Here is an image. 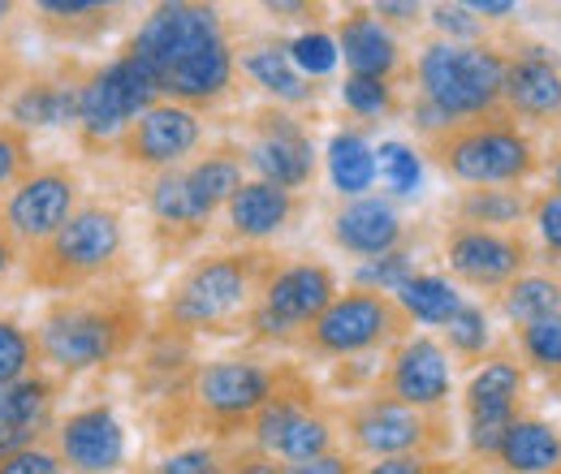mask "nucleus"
Listing matches in <instances>:
<instances>
[{
    "mask_svg": "<svg viewBox=\"0 0 561 474\" xmlns=\"http://www.w3.org/2000/svg\"><path fill=\"white\" fill-rule=\"evenodd\" d=\"M242 164L255 169V182H268V186L298 195L316 177V142L298 117H289L285 108L273 104V108H260L251 117Z\"/></svg>",
    "mask_w": 561,
    "mask_h": 474,
    "instance_id": "13",
    "label": "nucleus"
},
{
    "mask_svg": "<svg viewBox=\"0 0 561 474\" xmlns=\"http://www.w3.org/2000/svg\"><path fill=\"white\" fill-rule=\"evenodd\" d=\"M342 431L351 440L354 458H436L449 444L445 414L411 409L389 397H358L342 414Z\"/></svg>",
    "mask_w": 561,
    "mask_h": 474,
    "instance_id": "8",
    "label": "nucleus"
},
{
    "mask_svg": "<svg viewBox=\"0 0 561 474\" xmlns=\"http://www.w3.org/2000/svg\"><path fill=\"white\" fill-rule=\"evenodd\" d=\"M553 195H561V155L553 160Z\"/></svg>",
    "mask_w": 561,
    "mask_h": 474,
    "instance_id": "57",
    "label": "nucleus"
},
{
    "mask_svg": "<svg viewBox=\"0 0 561 474\" xmlns=\"http://www.w3.org/2000/svg\"><path fill=\"white\" fill-rule=\"evenodd\" d=\"M204 142V122L199 113L182 108V104H156L147 108L139 122L126 126V135L117 138V155L130 164V169H142V173H169V169H182V160Z\"/></svg>",
    "mask_w": 561,
    "mask_h": 474,
    "instance_id": "17",
    "label": "nucleus"
},
{
    "mask_svg": "<svg viewBox=\"0 0 561 474\" xmlns=\"http://www.w3.org/2000/svg\"><path fill=\"white\" fill-rule=\"evenodd\" d=\"M358 471H363V462H358L354 453H342V449H333V453H324V458H311V462L285 466V474H358Z\"/></svg>",
    "mask_w": 561,
    "mask_h": 474,
    "instance_id": "49",
    "label": "nucleus"
},
{
    "mask_svg": "<svg viewBox=\"0 0 561 474\" xmlns=\"http://www.w3.org/2000/svg\"><path fill=\"white\" fill-rule=\"evenodd\" d=\"M151 474H229V449L225 444H186V449H173Z\"/></svg>",
    "mask_w": 561,
    "mask_h": 474,
    "instance_id": "44",
    "label": "nucleus"
},
{
    "mask_svg": "<svg viewBox=\"0 0 561 474\" xmlns=\"http://www.w3.org/2000/svg\"><path fill=\"white\" fill-rule=\"evenodd\" d=\"M527 238L514 229H480L454 224L445 233V264L471 289H505L514 276L527 271Z\"/></svg>",
    "mask_w": 561,
    "mask_h": 474,
    "instance_id": "16",
    "label": "nucleus"
},
{
    "mask_svg": "<svg viewBox=\"0 0 561 474\" xmlns=\"http://www.w3.org/2000/svg\"><path fill=\"white\" fill-rule=\"evenodd\" d=\"M0 474H66V466H61L53 440H44V444H35V449H22V453L4 458V462H0Z\"/></svg>",
    "mask_w": 561,
    "mask_h": 474,
    "instance_id": "46",
    "label": "nucleus"
},
{
    "mask_svg": "<svg viewBox=\"0 0 561 474\" xmlns=\"http://www.w3.org/2000/svg\"><path fill=\"white\" fill-rule=\"evenodd\" d=\"M449 393H454L449 349L427 333H415V337L407 333L398 340L389 362H385V375L376 380V397L402 402L411 409H427V414H440Z\"/></svg>",
    "mask_w": 561,
    "mask_h": 474,
    "instance_id": "15",
    "label": "nucleus"
},
{
    "mask_svg": "<svg viewBox=\"0 0 561 474\" xmlns=\"http://www.w3.org/2000/svg\"><path fill=\"white\" fill-rule=\"evenodd\" d=\"M342 104L351 108L354 117H389L398 108V95H393V82H385V78H354V73H346Z\"/></svg>",
    "mask_w": 561,
    "mask_h": 474,
    "instance_id": "43",
    "label": "nucleus"
},
{
    "mask_svg": "<svg viewBox=\"0 0 561 474\" xmlns=\"http://www.w3.org/2000/svg\"><path fill=\"white\" fill-rule=\"evenodd\" d=\"M531 211H536V233H540L545 251L561 259V195L549 190L545 199H536V204H531Z\"/></svg>",
    "mask_w": 561,
    "mask_h": 474,
    "instance_id": "48",
    "label": "nucleus"
},
{
    "mask_svg": "<svg viewBox=\"0 0 561 474\" xmlns=\"http://www.w3.org/2000/svg\"><path fill=\"white\" fill-rule=\"evenodd\" d=\"M229 474H285L273 453H260V449H242V453H229Z\"/></svg>",
    "mask_w": 561,
    "mask_h": 474,
    "instance_id": "50",
    "label": "nucleus"
},
{
    "mask_svg": "<svg viewBox=\"0 0 561 474\" xmlns=\"http://www.w3.org/2000/svg\"><path fill=\"white\" fill-rule=\"evenodd\" d=\"M298 211V195L280 190V186H268V182H242L238 195L225 204V216H229V238L242 242V246H255V242H268L277 238L280 229L294 220Z\"/></svg>",
    "mask_w": 561,
    "mask_h": 474,
    "instance_id": "25",
    "label": "nucleus"
},
{
    "mask_svg": "<svg viewBox=\"0 0 561 474\" xmlns=\"http://www.w3.org/2000/svg\"><path fill=\"white\" fill-rule=\"evenodd\" d=\"M142 333H147L142 298L130 285L104 280L66 298H53L31 337H35L39 367L53 371L57 380H73L126 358L142 340Z\"/></svg>",
    "mask_w": 561,
    "mask_h": 474,
    "instance_id": "1",
    "label": "nucleus"
},
{
    "mask_svg": "<svg viewBox=\"0 0 561 474\" xmlns=\"http://www.w3.org/2000/svg\"><path fill=\"white\" fill-rule=\"evenodd\" d=\"M61 384L66 380H57L53 371L35 367L31 375H22L9 389H0V462L22 453V449H35V444L53 440Z\"/></svg>",
    "mask_w": 561,
    "mask_h": 474,
    "instance_id": "19",
    "label": "nucleus"
},
{
    "mask_svg": "<svg viewBox=\"0 0 561 474\" xmlns=\"http://www.w3.org/2000/svg\"><path fill=\"white\" fill-rule=\"evenodd\" d=\"M423 155L454 182L471 186V190H489V186H523L536 169V142L518 130V122L496 108L471 122H454L445 130L423 138Z\"/></svg>",
    "mask_w": 561,
    "mask_h": 474,
    "instance_id": "4",
    "label": "nucleus"
},
{
    "mask_svg": "<svg viewBox=\"0 0 561 474\" xmlns=\"http://www.w3.org/2000/svg\"><path fill=\"white\" fill-rule=\"evenodd\" d=\"M285 48H289L294 69H298L307 82H311V78H324V73L337 69V39H333L329 31H302V35L289 39Z\"/></svg>",
    "mask_w": 561,
    "mask_h": 474,
    "instance_id": "42",
    "label": "nucleus"
},
{
    "mask_svg": "<svg viewBox=\"0 0 561 474\" xmlns=\"http://www.w3.org/2000/svg\"><path fill=\"white\" fill-rule=\"evenodd\" d=\"M337 61H346L354 78H385L393 82V73L402 66V48L393 39V31L371 13V9H351L337 22Z\"/></svg>",
    "mask_w": 561,
    "mask_h": 474,
    "instance_id": "23",
    "label": "nucleus"
},
{
    "mask_svg": "<svg viewBox=\"0 0 561 474\" xmlns=\"http://www.w3.org/2000/svg\"><path fill=\"white\" fill-rule=\"evenodd\" d=\"M337 271L329 264H316V259H298V264H277V271L268 276L260 302L251 307L247 315V328L260 340H289L302 337L307 324L320 320V311L337 298Z\"/></svg>",
    "mask_w": 561,
    "mask_h": 474,
    "instance_id": "10",
    "label": "nucleus"
},
{
    "mask_svg": "<svg viewBox=\"0 0 561 474\" xmlns=\"http://www.w3.org/2000/svg\"><path fill=\"white\" fill-rule=\"evenodd\" d=\"M233 73H238V53H233L229 39H220V44H211L204 53L186 57L182 66H173L169 73H160V100L199 113V108H211V104H220L229 95Z\"/></svg>",
    "mask_w": 561,
    "mask_h": 474,
    "instance_id": "21",
    "label": "nucleus"
},
{
    "mask_svg": "<svg viewBox=\"0 0 561 474\" xmlns=\"http://www.w3.org/2000/svg\"><path fill=\"white\" fill-rule=\"evenodd\" d=\"M329 233L346 255L385 259V255H393L402 246V216L393 211V204L363 195V199H351V204H342L333 211Z\"/></svg>",
    "mask_w": 561,
    "mask_h": 474,
    "instance_id": "22",
    "label": "nucleus"
},
{
    "mask_svg": "<svg viewBox=\"0 0 561 474\" xmlns=\"http://www.w3.org/2000/svg\"><path fill=\"white\" fill-rule=\"evenodd\" d=\"M496 302H501V315L514 328L536 324V320H549V315L561 311V280L558 276H545V271H523V276H514L496 293Z\"/></svg>",
    "mask_w": 561,
    "mask_h": 474,
    "instance_id": "31",
    "label": "nucleus"
},
{
    "mask_svg": "<svg viewBox=\"0 0 561 474\" xmlns=\"http://www.w3.org/2000/svg\"><path fill=\"white\" fill-rule=\"evenodd\" d=\"M18 268H22V246L0 229V285H4Z\"/></svg>",
    "mask_w": 561,
    "mask_h": 474,
    "instance_id": "53",
    "label": "nucleus"
},
{
    "mask_svg": "<svg viewBox=\"0 0 561 474\" xmlns=\"http://www.w3.org/2000/svg\"><path fill=\"white\" fill-rule=\"evenodd\" d=\"M454 211H458V224L510 229V224H518L531 211V199L518 186H489V190H467Z\"/></svg>",
    "mask_w": 561,
    "mask_h": 474,
    "instance_id": "35",
    "label": "nucleus"
},
{
    "mask_svg": "<svg viewBox=\"0 0 561 474\" xmlns=\"http://www.w3.org/2000/svg\"><path fill=\"white\" fill-rule=\"evenodd\" d=\"M371 13L385 22V18H393V22H420V4H393V0H380V4H371Z\"/></svg>",
    "mask_w": 561,
    "mask_h": 474,
    "instance_id": "54",
    "label": "nucleus"
},
{
    "mask_svg": "<svg viewBox=\"0 0 561 474\" xmlns=\"http://www.w3.org/2000/svg\"><path fill=\"white\" fill-rule=\"evenodd\" d=\"M393 302L407 311V320L440 324V328H445V324L458 315V307H462L458 289H454L445 276H432V271H415V276L393 293Z\"/></svg>",
    "mask_w": 561,
    "mask_h": 474,
    "instance_id": "32",
    "label": "nucleus"
},
{
    "mask_svg": "<svg viewBox=\"0 0 561 474\" xmlns=\"http://www.w3.org/2000/svg\"><path fill=\"white\" fill-rule=\"evenodd\" d=\"M22 78H26V73H22V61H18V53L0 44V104H9V95L18 91V82H22Z\"/></svg>",
    "mask_w": 561,
    "mask_h": 474,
    "instance_id": "52",
    "label": "nucleus"
},
{
    "mask_svg": "<svg viewBox=\"0 0 561 474\" xmlns=\"http://www.w3.org/2000/svg\"><path fill=\"white\" fill-rule=\"evenodd\" d=\"M432 22L449 35V44H480V22H476V13L467 4H436Z\"/></svg>",
    "mask_w": 561,
    "mask_h": 474,
    "instance_id": "47",
    "label": "nucleus"
},
{
    "mask_svg": "<svg viewBox=\"0 0 561 474\" xmlns=\"http://www.w3.org/2000/svg\"><path fill=\"white\" fill-rule=\"evenodd\" d=\"M329 177L346 199H363L376 186V147L363 135H337L329 142Z\"/></svg>",
    "mask_w": 561,
    "mask_h": 474,
    "instance_id": "33",
    "label": "nucleus"
},
{
    "mask_svg": "<svg viewBox=\"0 0 561 474\" xmlns=\"http://www.w3.org/2000/svg\"><path fill=\"white\" fill-rule=\"evenodd\" d=\"M82 204V182L70 164H35L4 199H0V229L26 251L48 242Z\"/></svg>",
    "mask_w": 561,
    "mask_h": 474,
    "instance_id": "11",
    "label": "nucleus"
},
{
    "mask_svg": "<svg viewBox=\"0 0 561 474\" xmlns=\"http://www.w3.org/2000/svg\"><path fill=\"white\" fill-rule=\"evenodd\" d=\"M277 384V367L268 362H255V358H216V362H204L195 375H191V414L195 423L220 440L238 436L251 427L255 409L268 402Z\"/></svg>",
    "mask_w": 561,
    "mask_h": 474,
    "instance_id": "9",
    "label": "nucleus"
},
{
    "mask_svg": "<svg viewBox=\"0 0 561 474\" xmlns=\"http://www.w3.org/2000/svg\"><path fill=\"white\" fill-rule=\"evenodd\" d=\"M311 409H320L311 380H307L298 367H277V384H273L268 402L255 409V418H251V427H247V431H251V449L273 453L280 436H285L302 414H311Z\"/></svg>",
    "mask_w": 561,
    "mask_h": 474,
    "instance_id": "26",
    "label": "nucleus"
},
{
    "mask_svg": "<svg viewBox=\"0 0 561 474\" xmlns=\"http://www.w3.org/2000/svg\"><path fill=\"white\" fill-rule=\"evenodd\" d=\"M78 82H82V73L70 61H61L57 69H44V73H26L18 82V91L9 95V104H4V122H13L26 135L73 126V117H78Z\"/></svg>",
    "mask_w": 561,
    "mask_h": 474,
    "instance_id": "20",
    "label": "nucleus"
},
{
    "mask_svg": "<svg viewBox=\"0 0 561 474\" xmlns=\"http://www.w3.org/2000/svg\"><path fill=\"white\" fill-rule=\"evenodd\" d=\"M9 13H13V4H4V0H0V26L9 22Z\"/></svg>",
    "mask_w": 561,
    "mask_h": 474,
    "instance_id": "58",
    "label": "nucleus"
},
{
    "mask_svg": "<svg viewBox=\"0 0 561 474\" xmlns=\"http://www.w3.org/2000/svg\"><path fill=\"white\" fill-rule=\"evenodd\" d=\"M407 328H411V320L389 293L346 289L320 311L316 324L302 328L298 345L316 358H358V354L398 345L407 337Z\"/></svg>",
    "mask_w": 561,
    "mask_h": 474,
    "instance_id": "7",
    "label": "nucleus"
},
{
    "mask_svg": "<svg viewBox=\"0 0 561 474\" xmlns=\"http://www.w3.org/2000/svg\"><path fill=\"white\" fill-rule=\"evenodd\" d=\"M147 211H151L156 233L169 238L173 246H186V242L204 238V229H208V216L191 199L182 169H169V173H156L151 177V186H147Z\"/></svg>",
    "mask_w": 561,
    "mask_h": 474,
    "instance_id": "28",
    "label": "nucleus"
},
{
    "mask_svg": "<svg viewBox=\"0 0 561 474\" xmlns=\"http://www.w3.org/2000/svg\"><path fill=\"white\" fill-rule=\"evenodd\" d=\"M220 39H229V35H225V22H220V13L211 4L178 0V4H156L139 22L135 39L122 53L139 57L142 66L156 73V82H160V73H169L173 66H182L186 57L204 53V48L220 44Z\"/></svg>",
    "mask_w": 561,
    "mask_h": 474,
    "instance_id": "12",
    "label": "nucleus"
},
{
    "mask_svg": "<svg viewBox=\"0 0 561 474\" xmlns=\"http://www.w3.org/2000/svg\"><path fill=\"white\" fill-rule=\"evenodd\" d=\"M427 474H467L462 466H454V462H440V458H432L427 462Z\"/></svg>",
    "mask_w": 561,
    "mask_h": 474,
    "instance_id": "56",
    "label": "nucleus"
},
{
    "mask_svg": "<svg viewBox=\"0 0 561 474\" xmlns=\"http://www.w3.org/2000/svg\"><path fill=\"white\" fill-rule=\"evenodd\" d=\"M273 271H277V255L251 251V246L225 251V255H204L173 280L169 298L156 311V328L211 333V328H225L233 320H247Z\"/></svg>",
    "mask_w": 561,
    "mask_h": 474,
    "instance_id": "2",
    "label": "nucleus"
},
{
    "mask_svg": "<svg viewBox=\"0 0 561 474\" xmlns=\"http://www.w3.org/2000/svg\"><path fill=\"white\" fill-rule=\"evenodd\" d=\"M501 108L518 122H553L561 117V73L549 57H514L505 61V82H501Z\"/></svg>",
    "mask_w": 561,
    "mask_h": 474,
    "instance_id": "24",
    "label": "nucleus"
},
{
    "mask_svg": "<svg viewBox=\"0 0 561 474\" xmlns=\"http://www.w3.org/2000/svg\"><path fill=\"white\" fill-rule=\"evenodd\" d=\"M53 449L66 474H117L126 466V427L113 406L91 402L57 418Z\"/></svg>",
    "mask_w": 561,
    "mask_h": 474,
    "instance_id": "18",
    "label": "nucleus"
},
{
    "mask_svg": "<svg viewBox=\"0 0 561 474\" xmlns=\"http://www.w3.org/2000/svg\"><path fill=\"white\" fill-rule=\"evenodd\" d=\"M411 276H415L411 259H407L402 251H393V255H385V259H367V264L358 268V285H354V289H371V293H389V298H393Z\"/></svg>",
    "mask_w": 561,
    "mask_h": 474,
    "instance_id": "45",
    "label": "nucleus"
},
{
    "mask_svg": "<svg viewBox=\"0 0 561 474\" xmlns=\"http://www.w3.org/2000/svg\"><path fill=\"white\" fill-rule=\"evenodd\" d=\"M467 9L480 13V18H510V13H514L510 0H476V4H467Z\"/></svg>",
    "mask_w": 561,
    "mask_h": 474,
    "instance_id": "55",
    "label": "nucleus"
},
{
    "mask_svg": "<svg viewBox=\"0 0 561 474\" xmlns=\"http://www.w3.org/2000/svg\"><path fill=\"white\" fill-rule=\"evenodd\" d=\"M160 104V82L139 57L117 53L113 61L87 69L78 82V117L73 130L87 151H108L126 135L130 122H139L147 108Z\"/></svg>",
    "mask_w": 561,
    "mask_h": 474,
    "instance_id": "6",
    "label": "nucleus"
},
{
    "mask_svg": "<svg viewBox=\"0 0 561 474\" xmlns=\"http://www.w3.org/2000/svg\"><path fill=\"white\" fill-rule=\"evenodd\" d=\"M415 82H420V104L440 113L449 126L471 122L501 108L505 57L489 44L432 39L415 61Z\"/></svg>",
    "mask_w": 561,
    "mask_h": 474,
    "instance_id": "5",
    "label": "nucleus"
},
{
    "mask_svg": "<svg viewBox=\"0 0 561 474\" xmlns=\"http://www.w3.org/2000/svg\"><path fill=\"white\" fill-rule=\"evenodd\" d=\"M35 367H39V354H35L31 328H22L13 315H0V389L31 375Z\"/></svg>",
    "mask_w": 561,
    "mask_h": 474,
    "instance_id": "38",
    "label": "nucleus"
},
{
    "mask_svg": "<svg viewBox=\"0 0 561 474\" xmlns=\"http://www.w3.org/2000/svg\"><path fill=\"white\" fill-rule=\"evenodd\" d=\"M523 397H527V371L523 362L496 354L489 358L462 393V409H467V449L476 458H492L496 444L505 440L510 423L523 414Z\"/></svg>",
    "mask_w": 561,
    "mask_h": 474,
    "instance_id": "14",
    "label": "nucleus"
},
{
    "mask_svg": "<svg viewBox=\"0 0 561 474\" xmlns=\"http://www.w3.org/2000/svg\"><path fill=\"white\" fill-rule=\"evenodd\" d=\"M376 173H380V182H385L393 195H411L423 177L420 151L407 147V142H380V151H376Z\"/></svg>",
    "mask_w": 561,
    "mask_h": 474,
    "instance_id": "40",
    "label": "nucleus"
},
{
    "mask_svg": "<svg viewBox=\"0 0 561 474\" xmlns=\"http://www.w3.org/2000/svg\"><path fill=\"white\" fill-rule=\"evenodd\" d=\"M492 345V324L489 315H484V307H476V302H462L458 307V315L445 324V349L454 354V358H484Z\"/></svg>",
    "mask_w": 561,
    "mask_h": 474,
    "instance_id": "37",
    "label": "nucleus"
},
{
    "mask_svg": "<svg viewBox=\"0 0 561 474\" xmlns=\"http://www.w3.org/2000/svg\"><path fill=\"white\" fill-rule=\"evenodd\" d=\"M518 349L531 367L561 375V311L549 320H536V324H523L518 328Z\"/></svg>",
    "mask_w": 561,
    "mask_h": 474,
    "instance_id": "39",
    "label": "nucleus"
},
{
    "mask_svg": "<svg viewBox=\"0 0 561 474\" xmlns=\"http://www.w3.org/2000/svg\"><path fill=\"white\" fill-rule=\"evenodd\" d=\"M242 169H247V164H242V151H229V147L199 155L195 164H182L186 190H191L195 207H199L208 220L220 211V207L229 204V199L238 195V186L247 182V177H242Z\"/></svg>",
    "mask_w": 561,
    "mask_h": 474,
    "instance_id": "30",
    "label": "nucleus"
},
{
    "mask_svg": "<svg viewBox=\"0 0 561 474\" xmlns=\"http://www.w3.org/2000/svg\"><path fill=\"white\" fill-rule=\"evenodd\" d=\"M492 462L505 474H561V427L549 418L518 414L496 444Z\"/></svg>",
    "mask_w": 561,
    "mask_h": 474,
    "instance_id": "27",
    "label": "nucleus"
},
{
    "mask_svg": "<svg viewBox=\"0 0 561 474\" xmlns=\"http://www.w3.org/2000/svg\"><path fill=\"white\" fill-rule=\"evenodd\" d=\"M333 436H337L333 418H329L324 409H311V414H302V418L280 436L277 449H273V458H277L280 466L324 458V453H333Z\"/></svg>",
    "mask_w": 561,
    "mask_h": 474,
    "instance_id": "36",
    "label": "nucleus"
},
{
    "mask_svg": "<svg viewBox=\"0 0 561 474\" xmlns=\"http://www.w3.org/2000/svg\"><path fill=\"white\" fill-rule=\"evenodd\" d=\"M35 169V135L18 130L13 122H0V199Z\"/></svg>",
    "mask_w": 561,
    "mask_h": 474,
    "instance_id": "41",
    "label": "nucleus"
},
{
    "mask_svg": "<svg viewBox=\"0 0 561 474\" xmlns=\"http://www.w3.org/2000/svg\"><path fill=\"white\" fill-rule=\"evenodd\" d=\"M122 255H126L122 211L104 199H91V204H78V211L48 242L22 255V285L35 293L66 298L113 280V271L122 268Z\"/></svg>",
    "mask_w": 561,
    "mask_h": 474,
    "instance_id": "3",
    "label": "nucleus"
},
{
    "mask_svg": "<svg viewBox=\"0 0 561 474\" xmlns=\"http://www.w3.org/2000/svg\"><path fill=\"white\" fill-rule=\"evenodd\" d=\"M238 66L242 73L255 82V86H264L277 104H311L316 100V86L294 69L289 61V48L277 44V39H264V44H251V48H242V57H238Z\"/></svg>",
    "mask_w": 561,
    "mask_h": 474,
    "instance_id": "29",
    "label": "nucleus"
},
{
    "mask_svg": "<svg viewBox=\"0 0 561 474\" xmlns=\"http://www.w3.org/2000/svg\"><path fill=\"white\" fill-rule=\"evenodd\" d=\"M35 13H39V26L48 35H57L61 44L95 39L100 31L113 26V9L95 4V0H44V4H35Z\"/></svg>",
    "mask_w": 561,
    "mask_h": 474,
    "instance_id": "34",
    "label": "nucleus"
},
{
    "mask_svg": "<svg viewBox=\"0 0 561 474\" xmlns=\"http://www.w3.org/2000/svg\"><path fill=\"white\" fill-rule=\"evenodd\" d=\"M427 462L432 458H376L358 474H427Z\"/></svg>",
    "mask_w": 561,
    "mask_h": 474,
    "instance_id": "51",
    "label": "nucleus"
}]
</instances>
